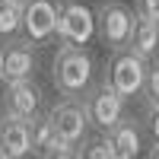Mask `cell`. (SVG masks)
Segmentation results:
<instances>
[{"label":"cell","instance_id":"cell-1","mask_svg":"<svg viewBox=\"0 0 159 159\" xmlns=\"http://www.w3.org/2000/svg\"><path fill=\"white\" fill-rule=\"evenodd\" d=\"M92 73H96V61L86 51V45H61L51 61V83L57 96L83 99L92 86Z\"/></svg>","mask_w":159,"mask_h":159},{"label":"cell","instance_id":"cell-2","mask_svg":"<svg viewBox=\"0 0 159 159\" xmlns=\"http://www.w3.org/2000/svg\"><path fill=\"white\" fill-rule=\"evenodd\" d=\"M150 64L143 54H137L134 48H118L111 51L108 64H105V76L111 80V86L121 92L124 99H134L143 96V86H147V76H150Z\"/></svg>","mask_w":159,"mask_h":159},{"label":"cell","instance_id":"cell-3","mask_svg":"<svg viewBox=\"0 0 159 159\" xmlns=\"http://www.w3.org/2000/svg\"><path fill=\"white\" fill-rule=\"evenodd\" d=\"M134 25H137V13L127 3H121V0H102V3H96V38L108 51L127 48L130 35H134Z\"/></svg>","mask_w":159,"mask_h":159},{"label":"cell","instance_id":"cell-4","mask_svg":"<svg viewBox=\"0 0 159 159\" xmlns=\"http://www.w3.org/2000/svg\"><path fill=\"white\" fill-rule=\"evenodd\" d=\"M83 102H86L92 130H105V134H108V130L124 118V102H127V99L111 86V80L105 76V80H99V83H92V86L86 89Z\"/></svg>","mask_w":159,"mask_h":159},{"label":"cell","instance_id":"cell-5","mask_svg":"<svg viewBox=\"0 0 159 159\" xmlns=\"http://www.w3.org/2000/svg\"><path fill=\"white\" fill-rule=\"evenodd\" d=\"M96 38V10L83 0H57V42L61 45H89Z\"/></svg>","mask_w":159,"mask_h":159},{"label":"cell","instance_id":"cell-6","mask_svg":"<svg viewBox=\"0 0 159 159\" xmlns=\"http://www.w3.org/2000/svg\"><path fill=\"white\" fill-rule=\"evenodd\" d=\"M51 121H54L57 127V134L64 140H70V143H83L89 137V130H92V121H89V111H86V102L83 99H70V96H64L61 102L51 105Z\"/></svg>","mask_w":159,"mask_h":159},{"label":"cell","instance_id":"cell-7","mask_svg":"<svg viewBox=\"0 0 159 159\" xmlns=\"http://www.w3.org/2000/svg\"><path fill=\"white\" fill-rule=\"evenodd\" d=\"M35 42L25 35L7 38L0 42V70L7 80H32L38 70V57H35Z\"/></svg>","mask_w":159,"mask_h":159},{"label":"cell","instance_id":"cell-8","mask_svg":"<svg viewBox=\"0 0 159 159\" xmlns=\"http://www.w3.org/2000/svg\"><path fill=\"white\" fill-rule=\"evenodd\" d=\"M42 89L35 86V80H7V86L0 89V115L10 118H25L42 111Z\"/></svg>","mask_w":159,"mask_h":159},{"label":"cell","instance_id":"cell-9","mask_svg":"<svg viewBox=\"0 0 159 159\" xmlns=\"http://www.w3.org/2000/svg\"><path fill=\"white\" fill-rule=\"evenodd\" d=\"M22 35L45 45L57 35V0H29L22 16Z\"/></svg>","mask_w":159,"mask_h":159},{"label":"cell","instance_id":"cell-10","mask_svg":"<svg viewBox=\"0 0 159 159\" xmlns=\"http://www.w3.org/2000/svg\"><path fill=\"white\" fill-rule=\"evenodd\" d=\"M32 153V130L25 118L0 115V156L3 159H22Z\"/></svg>","mask_w":159,"mask_h":159},{"label":"cell","instance_id":"cell-11","mask_svg":"<svg viewBox=\"0 0 159 159\" xmlns=\"http://www.w3.org/2000/svg\"><path fill=\"white\" fill-rule=\"evenodd\" d=\"M108 134H111V143H115V150H118V159H137L143 153V134H147L143 118L124 115Z\"/></svg>","mask_w":159,"mask_h":159},{"label":"cell","instance_id":"cell-12","mask_svg":"<svg viewBox=\"0 0 159 159\" xmlns=\"http://www.w3.org/2000/svg\"><path fill=\"white\" fill-rule=\"evenodd\" d=\"M29 130H32V156H42V159H54L57 150V127L51 121V111H38L29 118Z\"/></svg>","mask_w":159,"mask_h":159},{"label":"cell","instance_id":"cell-13","mask_svg":"<svg viewBox=\"0 0 159 159\" xmlns=\"http://www.w3.org/2000/svg\"><path fill=\"white\" fill-rule=\"evenodd\" d=\"M130 48H134L137 54H143L147 61H156L159 57V22L137 16L134 35H130Z\"/></svg>","mask_w":159,"mask_h":159},{"label":"cell","instance_id":"cell-14","mask_svg":"<svg viewBox=\"0 0 159 159\" xmlns=\"http://www.w3.org/2000/svg\"><path fill=\"white\" fill-rule=\"evenodd\" d=\"M76 156H86V159H118V150H115V143H111V134L96 130V134H89L76 147Z\"/></svg>","mask_w":159,"mask_h":159},{"label":"cell","instance_id":"cell-15","mask_svg":"<svg viewBox=\"0 0 159 159\" xmlns=\"http://www.w3.org/2000/svg\"><path fill=\"white\" fill-rule=\"evenodd\" d=\"M22 16H25V7L22 3L0 0V42L22 35Z\"/></svg>","mask_w":159,"mask_h":159},{"label":"cell","instance_id":"cell-16","mask_svg":"<svg viewBox=\"0 0 159 159\" xmlns=\"http://www.w3.org/2000/svg\"><path fill=\"white\" fill-rule=\"evenodd\" d=\"M143 105H159V57L150 64V76H147V86H143Z\"/></svg>","mask_w":159,"mask_h":159},{"label":"cell","instance_id":"cell-17","mask_svg":"<svg viewBox=\"0 0 159 159\" xmlns=\"http://www.w3.org/2000/svg\"><path fill=\"white\" fill-rule=\"evenodd\" d=\"M134 13H137L140 19L159 22V0H134Z\"/></svg>","mask_w":159,"mask_h":159},{"label":"cell","instance_id":"cell-18","mask_svg":"<svg viewBox=\"0 0 159 159\" xmlns=\"http://www.w3.org/2000/svg\"><path fill=\"white\" fill-rule=\"evenodd\" d=\"M143 127H147V134L153 140H159V105H147V111H143Z\"/></svg>","mask_w":159,"mask_h":159},{"label":"cell","instance_id":"cell-19","mask_svg":"<svg viewBox=\"0 0 159 159\" xmlns=\"http://www.w3.org/2000/svg\"><path fill=\"white\" fill-rule=\"evenodd\" d=\"M147 156H150V159H159V140H156V143H153V147L147 150Z\"/></svg>","mask_w":159,"mask_h":159},{"label":"cell","instance_id":"cell-20","mask_svg":"<svg viewBox=\"0 0 159 159\" xmlns=\"http://www.w3.org/2000/svg\"><path fill=\"white\" fill-rule=\"evenodd\" d=\"M3 83H7V76H3V70H0V89H3Z\"/></svg>","mask_w":159,"mask_h":159},{"label":"cell","instance_id":"cell-21","mask_svg":"<svg viewBox=\"0 0 159 159\" xmlns=\"http://www.w3.org/2000/svg\"><path fill=\"white\" fill-rule=\"evenodd\" d=\"M13 3H22V7H25V3H29V0H13Z\"/></svg>","mask_w":159,"mask_h":159}]
</instances>
